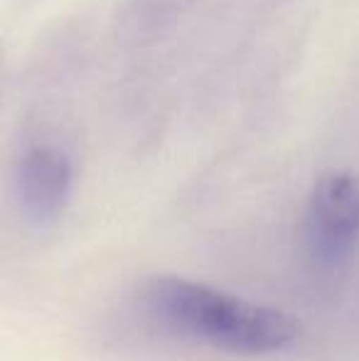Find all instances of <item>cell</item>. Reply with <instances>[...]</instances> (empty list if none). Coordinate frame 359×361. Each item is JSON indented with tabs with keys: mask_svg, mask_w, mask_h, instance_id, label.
Here are the masks:
<instances>
[{
	"mask_svg": "<svg viewBox=\"0 0 359 361\" xmlns=\"http://www.w3.org/2000/svg\"><path fill=\"white\" fill-rule=\"evenodd\" d=\"M143 302L165 329L221 352L264 357L300 337V322L291 314L178 276H158L145 283Z\"/></svg>",
	"mask_w": 359,
	"mask_h": 361,
	"instance_id": "6da1fadb",
	"label": "cell"
},
{
	"mask_svg": "<svg viewBox=\"0 0 359 361\" xmlns=\"http://www.w3.org/2000/svg\"><path fill=\"white\" fill-rule=\"evenodd\" d=\"M359 241V177L325 172L312 185L305 209V248L320 268H340Z\"/></svg>",
	"mask_w": 359,
	"mask_h": 361,
	"instance_id": "7a4b0ae2",
	"label": "cell"
},
{
	"mask_svg": "<svg viewBox=\"0 0 359 361\" xmlns=\"http://www.w3.org/2000/svg\"><path fill=\"white\" fill-rule=\"evenodd\" d=\"M15 190L23 212L32 221H54L69 204L74 190V160L57 143H35L20 155Z\"/></svg>",
	"mask_w": 359,
	"mask_h": 361,
	"instance_id": "3957f363",
	"label": "cell"
}]
</instances>
